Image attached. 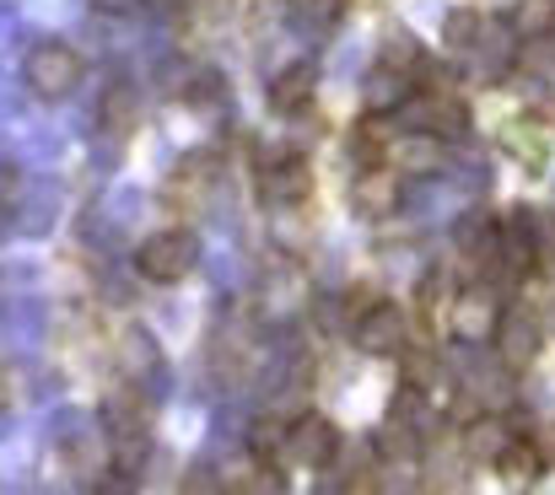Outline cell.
Returning a JSON list of instances; mask_svg holds the SVG:
<instances>
[{
	"label": "cell",
	"mask_w": 555,
	"mask_h": 495,
	"mask_svg": "<svg viewBox=\"0 0 555 495\" xmlns=\"http://www.w3.org/2000/svg\"><path fill=\"white\" fill-rule=\"evenodd\" d=\"M16 404V377H11V366H0V409H11Z\"/></svg>",
	"instance_id": "obj_19"
},
{
	"label": "cell",
	"mask_w": 555,
	"mask_h": 495,
	"mask_svg": "<svg viewBox=\"0 0 555 495\" xmlns=\"http://www.w3.org/2000/svg\"><path fill=\"white\" fill-rule=\"evenodd\" d=\"M551 16H555V0H524V5H518V27H524V32L551 27Z\"/></svg>",
	"instance_id": "obj_17"
},
{
	"label": "cell",
	"mask_w": 555,
	"mask_h": 495,
	"mask_svg": "<svg viewBox=\"0 0 555 495\" xmlns=\"http://www.w3.org/2000/svg\"><path fill=\"white\" fill-rule=\"evenodd\" d=\"M351 194H357V210L372 216V221H383V216H393V210H399V178H393L383 162L372 167V172H362Z\"/></svg>",
	"instance_id": "obj_11"
},
{
	"label": "cell",
	"mask_w": 555,
	"mask_h": 495,
	"mask_svg": "<svg viewBox=\"0 0 555 495\" xmlns=\"http://www.w3.org/2000/svg\"><path fill=\"white\" fill-rule=\"evenodd\" d=\"M119 355L130 361V377H141V372H157V361H163V355H157V344H152V339H146L141 329H130L125 339H119Z\"/></svg>",
	"instance_id": "obj_15"
},
{
	"label": "cell",
	"mask_w": 555,
	"mask_h": 495,
	"mask_svg": "<svg viewBox=\"0 0 555 495\" xmlns=\"http://www.w3.org/2000/svg\"><path fill=\"white\" fill-rule=\"evenodd\" d=\"M480 38H486V16H480V11H469V5L448 11V22H442V43H448V49L469 54V49H480Z\"/></svg>",
	"instance_id": "obj_14"
},
{
	"label": "cell",
	"mask_w": 555,
	"mask_h": 495,
	"mask_svg": "<svg viewBox=\"0 0 555 495\" xmlns=\"http://www.w3.org/2000/svg\"><path fill=\"white\" fill-rule=\"evenodd\" d=\"M16 194H22V178H16V167L0 162V210H11V205H16Z\"/></svg>",
	"instance_id": "obj_18"
},
{
	"label": "cell",
	"mask_w": 555,
	"mask_h": 495,
	"mask_svg": "<svg viewBox=\"0 0 555 495\" xmlns=\"http://www.w3.org/2000/svg\"><path fill=\"white\" fill-rule=\"evenodd\" d=\"M22 81H27V92H33V97L60 103V97H70V92H76V81H81V54H76L70 43H60V38L33 43V49H27V60H22Z\"/></svg>",
	"instance_id": "obj_2"
},
{
	"label": "cell",
	"mask_w": 555,
	"mask_h": 495,
	"mask_svg": "<svg viewBox=\"0 0 555 495\" xmlns=\"http://www.w3.org/2000/svg\"><path fill=\"white\" fill-rule=\"evenodd\" d=\"M340 458V431H335V420L330 415H319V409H308V415H297L286 431H281V469L292 464V469H330Z\"/></svg>",
	"instance_id": "obj_3"
},
{
	"label": "cell",
	"mask_w": 555,
	"mask_h": 495,
	"mask_svg": "<svg viewBox=\"0 0 555 495\" xmlns=\"http://www.w3.org/2000/svg\"><path fill=\"white\" fill-rule=\"evenodd\" d=\"M313 92H319V70H313L308 60H297V65H286V70L270 81V108H275V114H302V108L313 103Z\"/></svg>",
	"instance_id": "obj_10"
},
{
	"label": "cell",
	"mask_w": 555,
	"mask_h": 495,
	"mask_svg": "<svg viewBox=\"0 0 555 495\" xmlns=\"http://www.w3.org/2000/svg\"><path fill=\"white\" fill-rule=\"evenodd\" d=\"M351 334H357V344H362L367 355H404L410 339H415L404 308H393V302H372L367 313L351 324Z\"/></svg>",
	"instance_id": "obj_6"
},
{
	"label": "cell",
	"mask_w": 555,
	"mask_h": 495,
	"mask_svg": "<svg viewBox=\"0 0 555 495\" xmlns=\"http://www.w3.org/2000/svg\"><path fill=\"white\" fill-rule=\"evenodd\" d=\"M410 119H415V130L421 135H431V141H453V135H464V125H469V108H464V97H453V92H415L410 103Z\"/></svg>",
	"instance_id": "obj_7"
},
{
	"label": "cell",
	"mask_w": 555,
	"mask_h": 495,
	"mask_svg": "<svg viewBox=\"0 0 555 495\" xmlns=\"http://www.w3.org/2000/svg\"><path fill=\"white\" fill-rule=\"evenodd\" d=\"M491 469L502 474V480H513V485H524V480H534L540 469H545V458H540V447L534 442H524V437H513L496 458H491Z\"/></svg>",
	"instance_id": "obj_13"
},
{
	"label": "cell",
	"mask_w": 555,
	"mask_h": 495,
	"mask_svg": "<svg viewBox=\"0 0 555 495\" xmlns=\"http://www.w3.org/2000/svg\"><path fill=\"white\" fill-rule=\"evenodd\" d=\"M496 318H502V291L496 286H459L453 302H448V329L459 334L464 344L491 339Z\"/></svg>",
	"instance_id": "obj_4"
},
{
	"label": "cell",
	"mask_w": 555,
	"mask_h": 495,
	"mask_svg": "<svg viewBox=\"0 0 555 495\" xmlns=\"http://www.w3.org/2000/svg\"><path fill=\"white\" fill-rule=\"evenodd\" d=\"M243 495H286V474H281L275 464H259L254 480L243 485Z\"/></svg>",
	"instance_id": "obj_16"
},
{
	"label": "cell",
	"mask_w": 555,
	"mask_h": 495,
	"mask_svg": "<svg viewBox=\"0 0 555 495\" xmlns=\"http://www.w3.org/2000/svg\"><path fill=\"white\" fill-rule=\"evenodd\" d=\"M308 188H313V172H308L302 157H270L259 167V194L270 205H302Z\"/></svg>",
	"instance_id": "obj_8"
},
{
	"label": "cell",
	"mask_w": 555,
	"mask_h": 495,
	"mask_svg": "<svg viewBox=\"0 0 555 495\" xmlns=\"http://www.w3.org/2000/svg\"><path fill=\"white\" fill-rule=\"evenodd\" d=\"M184 495H216V480H210V474H189Z\"/></svg>",
	"instance_id": "obj_20"
},
{
	"label": "cell",
	"mask_w": 555,
	"mask_h": 495,
	"mask_svg": "<svg viewBox=\"0 0 555 495\" xmlns=\"http://www.w3.org/2000/svg\"><path fill=\"white\" fill-rule=\"evenodd\" d=\"M194 264H199V237L184 232V226L152 232V237L135 248V270H141V281H152V286H179V281L194 275Z\"/></svg>",
	"instance_id": "obj_1"
},
{
	"label": "cell",
	"mask_w": 555,
	"mask_h": 495,
	"mask_svg": "<svg viewBox=\"0 0 555 495\" xmlns=\"http://www.w3.org/2000/svg\"><path fill=\"white\" fill-rule=\"evenodd\" d=\"M410 97H415V70L383 60L367 76V114H399Z\"/></svg>",
	"instance_id": "obj_9"
},
{
	"label": "cell",
	"mask_w": 555,
	"mask_h": 495,
	"mask_svg": "<svg viewBox=\"0 0 555 495\" xmlns=\"http://www.w3.org/2000/svg\"><path fill=\"white\" fill-rule=\"evenodd\" d=\"M507 442H513V431H507V420H502L496 409H491V415H475V420H469V431H464L469 458H486V464H491Z\"/></svg>",
	"instance_id": "obj_12"
},
{
	"label": "cell",
	"mask_w": 555,
	"mask_h": 495,
	"mask_svg": "<svg viewBox=\"0 0 555 495\" xmlns=\"http://www.w3.org/2000/svg\"><path fill=\"white\" fill-rule=\"evenodd\" d=\"M491 344H496V355H502V366L507 372H529L540 355H545V329H540V318H529L524 308H502V318H496V329H491Z\"/></svg>",
	"instance_id": "obj_5"
},
{
	"label": "cell",
	"mask_w": 555,
	"mask_h": 495,
	"mask_svg": "<svg viewBox=\"0 0 555 495\" xmlns=\"http://www.w3.org/2000/svg\"><path fill=\"white\" fill-rule=\"evenodd\" d=\"M92 5H98V11H135L141 0H92Z\"/></svg>",
	"instance_id": "obj_21"
}]
</instances>
